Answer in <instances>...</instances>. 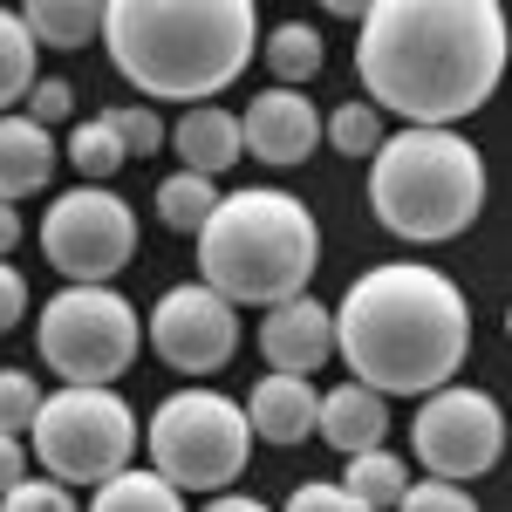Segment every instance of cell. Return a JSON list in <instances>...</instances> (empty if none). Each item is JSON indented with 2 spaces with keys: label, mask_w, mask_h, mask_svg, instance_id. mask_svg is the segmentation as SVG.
I'll return each instance as SVG.
<instances>
[{
  "label": "cell",
  "mask_w": 512,
  "mask_h": 512,
  "mask_svg": "<svg viewBox=\"0 0 512 512\" xmlns=\"http://www.w3.org/2000/svg\"><path fill=\"white\" fill-rule=\"evenodd\" d=\"M369 205L383 233L444 246L485 212V158L465 130H396L369 158Z\"/></svg>",
  "instance_id": "5b68a950"
},
{
  "label": "cell",
  "mask_w": 512,
  "mask_h": 512,
  "mask_svg": "<svg viewBox=\"0 0 512 512\" xmlns=\"http://www.w3.org/2000/svg\"><path fill=\"white\" fill-rule=\"evenodd\" d=\"M362 103L403 130H458L506 76L499 0H369L355 35Z\"/></svg>",
  "instance_id": "6da1fadb"
},
{
  "label": "cell",
  "mask_w": 512,
  "mask_h": 512,
  "mask_svg": "<svg viewBox=\"0 0 512 512\" xmlns=\"http://www.w3.org/2000/svg\"><path fill=\"white\" fill-rule=\"evenodd\" d=\"M246 410V431L260 437V444H274V451H287V444H308L315 437V410H321V390L308 383V376H260L253 383V396L239 403Z\"/></svg>",
  "instance_id": "5bb4252c"
},
{
  "label": "cell",
  "mask_w": 512,
  "mask_h": 512,
  "mask_svg": "<svg viewBox=\"0 0 512 512\" xmlns=\"http://www.w3.org/2000/svg\"><path fill=\"white\" fill-rule=\"evenodd\" d=\"M41 253L62 287H117L137 260V205L110 185H69L41 212Z\"/></svg>",
  "instance_id": "9c48e42d"
},
{
  "label": "cell",
  "mask_w": 512,
  "mask_h": 512,
  "mask_svg": "<svg viewBox=\"0 0 512 512\" xmlns=\"http://www.w3.org/2000/svg\"><path fill=\"white\" fill-rule=\"evenodd\" d=\"M144 451H151V472L171 492H233V478L253 458V431H246V410L239 396L185 383L151 410L144 424Z\"/></svg>",
  "instance_id": "8992f818"
},
{
  "label": "cell",
  "mask_w": 512,
  "mask_h": 512,
  "mask_svg": "<svg viewBox=\"0 0 512 512\" xmlns=\"http://www.w3.org/2000/svg\"><path fill=\"white\" fill-rule=\"evenodd\" d=\"M21 233H28V226H21V212H14V205H0V260L21 246Z\"/></svg>",
  "instance_id": "e575fe53"
},
{
  "label": "cell",
  "mask_w": 512,
  "mask_h": 512,
  "mask_svg": "<svg viewBox=\"0 0 512 512\" xmlns=\"http://www.w3.org/2000/svg\"><path fill=\"white\" fill-rule=\"evenodd\" d=\"M212 205H219V185H212V178L171 171V178L158 185V219L171 226V233H192L198 239V226L212 219Z\"/></svg>",
  "instance_id": "cb8c5ba5"
},
{
  "label": "cell",
  "mask_w": 512,
  "mask_h": 512,
  "mask_svg": "<svg viewBox=\"0 0 512 512\" xmlns=\"http://www.w3.org/2000/svg\"><path fill=\"white\" fill-rule=\"evenodd\" d=\"M55 164H62V151H55V137H48L41 123H28L21 110L0 117V205L35 198L41 185L55 178Z\"/></svg>",
  "instance_id": "e0dca14e"
},
{
  "label": "cell",
  "mask_w": 512,
  "mask_h": 512,
  "mask_svg": "<svg viewBox=\"0 0 512 512\" xmlns=\"http://www.w3.org/2000/svg\"><path fill=\"white\" fill-rule=\"evenodd\" d=\"M321 137H328L342 158L362 164V158H376V151H383V137H390V130H383V117H376L362 96H349V103H335V110L321 117Z\"/></svg>",
  "instance_id": "d4e9b609"
},
{
  "label": "cell",
  "mask_w": 512,
  "mask_h": 512,
  "mask_svg": "<svg viewBox=\"0 0 512 512\" xmlns=\"http://www.w3.org/2000/svg\"><path fill=\"white\" fill-rule=\"evenodd\" d=\"M164 144L178 151V171L212 178V185L246 158V151H239V110H219V103L178 110V123H164Z\"/></svg>",
  "instance_id": "9a60e30c"
},
{
  "label": "cell",
  "mask_w": 512,
  "mask_h": 512,
  "mask_svg": "<svg viewBox=\"0 0 512 512\" xmlns=\"http://www.w3.org/2000/svg\"><path fill=\"white\" fill-rule=\"evenodd\" d=\"M21 315H28V280H21V267L0 260V335L21 328Z\"/></svg>",
  "instance_id": "1f68e13d"
},
{
  "label": "cell",
  "mask_w": 512,
  "mask_h": 512,
  "mask_svg": "<svg viewBox=\"0 0 512 512\" xmlns=\"http://www.w3.org/2000/svg\"><path fill=\"white\" fill-rule=\"evenodd\" d=\"M280 512H362V506H355L342 485H328V478H308V485H294V492H287V506H280Z\"/></svg>",
  "instance_id": "4dcf8cb0"
},
{
  "label": "cell",
  "mask_w": 512,
  "mask_h": 512,
  "mask_svg": "<svg viewBox=\"0 0 512 512\" xmlns=\"http://www.w3.org/2000/svg\"><path fill=\"white\" fill-rule=\"evenodd\" d=\"M198 512H274L267 499H253V492H212Z\"/></svg>",
  "instance_id": "836d02e7"
},
{
  "label": "cell",
  "mask_w": 512,
  "mask_h": 512,
  "mask_svg": "<svg viewBox=\"0 0 512 512\" xmlns=\"http://www.w3.org/2000/svg\"><path fill=\"white\" fill-rule=\"evenodd\" d=\"M144 349V315L117 287H55L35 315V355L69 390H117Z\"/></svg>",
  "instance_id": "52a82bcc"
},
{
  "label": "cell",
  "mask_w": 512,
  "mask_h": 512,
  "mask_svg": "<svg viewBox=\"0 0 512 512\" xmlns=\"http://www.w3.org/2000/svg\"><path fill=\"white\" fill-rule=\"evenodd\" d=\"M55 151H62V164L76 171L82 185H110L123 164H130V158H123V144H117V130L103 123V110H96V117H82V123H69V137H62Z\"/></svg>",
  "instance_id": "44dd1931"
},
{
  "label": "cell",
  "mask_w": 512,
  "mask_h": 512,
  "mask_svg": "<svg viewBox=\"0 0 512 512\" xmlns=\"http://www.w3.org/2000/svg\"><path fill=\"white\" fill-rule=\"evenodd\" d=\"M144 342H151V355L164 369L205 383V376H219L239 355V308L219 301L205 280H178V287L158 294V308L144 321Z\"/></svg>",
  "instance_id": "8fae6325"
},
{
  "label": "cell",
  "mask_w": 512,
  "mask_h": 512,
  "mask_svg": "<svg viewBox=\"0 0 512 512\" xmlns=\"http://www.w3.org/2000/svg\"><path fill=\"white\" fill-rule=\"evenodd\" d=\"M28 123H41V130H55V123L76 117V89L62 76H35V89H28V110H21Z\"/></svg>",
  "instance_id": "f546056e"
},
{
  "label": "cell",
  "mask_w": 512,
  "mask_h": 512,
  "mask_svg": "<svg viewBox=\"0 0 512 512\" xmlns=\"http://www.w3.org/2000/svg\"><path fill=\"white\" fill-rule=\"evenodd\" d=\"M0 512H82V506H76V492L55 485V478H21L14 492H0Z\"/></svg>",
  "instance_id": "f1b7e54d"
},
{
  "label": "cell",
  "mask_w": 512,
  "mask_h": 512,
  "mask_svg": "<svg viewBox=\"0 0 512 512\" xmlns=\"http://www.w3.org/2000/svg\"><path fill=\"white\" fill-rule=\"evenodd\" d=\"M410 451L417 465L444 485H465V478H485L499 458H506V417L499 403L472 383H444L417 403L410 417Z\"/></svg>",
  "instance_id": "30bf717a"
},
{
  "label": "cell",
  "mask_w": 512,
  "mask_h": 512,
  "mask_svg": "<svg viewBox=\"0 0 512 512\" xmlns=\"http://www.w3.org/2000/svg\"><path fill=\"white\" fill-rule=\"evenodd\" d=\"M315 437H328L342 458L383 451V437H390V403H383L376 390H362V383H335V390H321Z\"/></svg>",
  "instance_id": "2e32d148"
},
{
  "label": "cell",
  "mask_w": 512,
  "mask_h": 512,
  "mask_svg": "<svg viewBox=\"0 0 512 512\" xmlns=\"http://www.w3.org/2000/svg\"><path fill=\"white\" fill-rule=\"evenodd\" d=\"M103 48L144 103L198 110L246 76L260 48V14L253 0H110Z\"/></svg>",
  "instance_id": "3957f363"
},
{
  "label": "cell",
  "mask_w": 512,
  "mask_h": 512,
  "mask_svg": "<svg viewBox=\"0 0 512 512\" xmlns=\"http://www.w3.org/2000/svg\"><path fill=\"white\" fill-rule=\"evenodd\" d=\"M14 14L35 35V48H89V35H103V7L96 0H28Z\"/></svg>",
  "instance_id": "ac0fdd59"
},
{
  "label": "cell",
  "mask_w": 512,
  "mask_h": 512,
  "mask_svg": "<svg viewBox=\"0 0 512 512\" xmlns=\"http://www.w3.org/2000/svg\"><path fill=\"white\" fill-rule=\"evenodd\" d=\"M396 512H478L472 485H444V478H410Z\"/></svg>",
  "instance_id": "83f0119b"
},
{
  "label": "cell",
  "mask_w": 512,
  "mask_h": 512,
  "mask_svg": "<svg viewBox=\"0 0 512 512\" xmlns=\"http://www.w3.org/2000/svg\"><path fill=\"white\" fill-rule=\"evenodd\" d=\"M28 89H35V35L21 28L14 7H0V117L28 103Z\"/></svg>",
  "instance_id": "603a6c76"
},
{
  "label": "cell",
  "mask_w": 512,
  "mask_h": 512,
  "mask_svg": "<svg viewBox=\"0 0 512 512\" xmlns=\"http://www.w3.org/2000/svg\"><path fill=\"white\" fill-rule=\"evenodd\" d=\"M35 465L41 478H55V485H103V478L130 472V458H137V410L123 403V390H48L35 410Z\"/></svg>",
  "instance_id": "ba28073f"
},
{
  "label": "cell",
  "mask_w": 512,
  "mask_h": 512,
  "mask_svg": "<svg viewBox=\"0 0 512 512\" xmlns=\"http://www.w3.org/2000/svg\"><path fill=\"white\" fill-rule=\"evenodd\" d=\"M315 144H321V110H315V96H301V89H274L267 82L239 110V151H253V158L274 164V171L308 164Z\"/></svg>",
  "instance_id": "7c38bea8"
},
{
  "label": "cell",
  "mask_w": 512,
  "mask_h": 512,
  "mask_svg": "<svg viewBox=\"0 0 512 512\" xmlns=\"http://www.w3.org/2000/svg\"><path fill=\"white\" fill-rule=\"evenodd\" d=\"M260 55H267V69H274V89H301V82L321 76V62H328V48L308 21H274V28H260Z\"/></svg>",
  "instance_id": "d6986e66"
},
{
  "label": "cell",
  "mask_w": 512,
  "mask_h": 512,
  "mask_svg": "<svg viewBox=\"0 0 512 512\" xmlns=\"http://www.w3.org/2000/svg\"><path fill=\"white\" fill-rule=\"evenodd\" d=\"M403 485H410V465L396 458L390 444H383V451H355L349 465H342V492H349L362 512H396Z\"/></svg>",
  "instance_id": "ffe728a7"
},
{
  "label": "cell",
  "mask_w": 512,
  "mask_h": 512,
  "mask_svg": "<svg viewBox=\"0 0 512 512\" xmlns=\"http://www.w3.org/2000/svg\"><path fill=\"white\" fill-rule=\"evenodd\" d=\"M89 512H185V492H171L158 472H117L89 492Z\"/></svg>",
  "instance_id": "7402d4cb"
},
{
  "label": "cell",
  "mask_w": 512,
  "mask_h": 512,
  "mask_svg": "<svg viewBox=\"0 0 512 512\" xmlns=\"http://www.w3.org/2000/svg\"><path fill=\"white\" fill-rule=\"evenodd\" d=\"M28 478V444L21 437H0V492H14Z\"/></svg>",
  "instance_id": "d6a6232c"
},
{
  "label": "cell",
  "mask_w": 512,
  "mask_h": 512,
  "mask_svg": "<svg viewBox=\"0 0 512 512\" xmlns=\"http://www.w3.org/2000/svg\"><path fill=\"white\" fill-rule=\"evenodd\" d=\"M260 355H267V369L274 376H308L315 383V369L335 355V321L321 308L315 294H294V301H280L260 315Z\"/></svg>",
  "instance_id": "4fadbf2b"
},
{
  "label": "cell",
  "mask_w": 512,
  "mask_h": 512,
  "mask_svg": "<svg viewBox=\"0 0 512 512\" xmlns=\"http://www.w3.org/2000/svg\"><path fill=\"white\" fill-rule=\"evenodd\" d=\"M41 410V383L28 369H0V437H28Z\"/></svg>",
  "instance_id": "4316f807"
},
{
  "label": "cell",
  "mask_w": 512,
  "mask_h": 512,
  "mask_svg": "<svg viewBox=\"0 0 512 512\" xmlns=\"http://www.w3.org/2000/svg\"><path fill=\"white\" fill-rule=\"evenodd\" d=\"M321 267V226L308 198L280 185L219 192L212 219L198 226V280L233 308H280L308 294Z\"/></svg>",
  "instance_id": "277c9868"
},
{
  "label": "cell",
  "mask_w": 512,
  "mask_h": 512,
  "mask_svg": "<svg viewBox=\"0 0 512 512\" xmlns=\"http://www.w3.org/2000/svg\"><path fill=\"white\" fill-rule=\"evenodd\" d=\"M335 355L349 362V383L390 396H424L458 383L472 355V301L431 260H383L342 287L328 308Z\"/></svg>",
  "instance_id": "7a4b0ae2"
},
{
  "label": "cell",
  "mask_w": 512,
  "mask_h": 512,
  "mask_svg": "<svg viewBox=\"0 0 512 512\" xmlns=\"http://www.w3.org/2000/svg\"><path fill=\"white\" fill-rule=\"evenodd\" d=\"M103 123L117 130L123 158H158L164 151V117L151 103H117V110H103Z\"/></svg>",
  "instance_id": "484cf974"
}]
</instances>
